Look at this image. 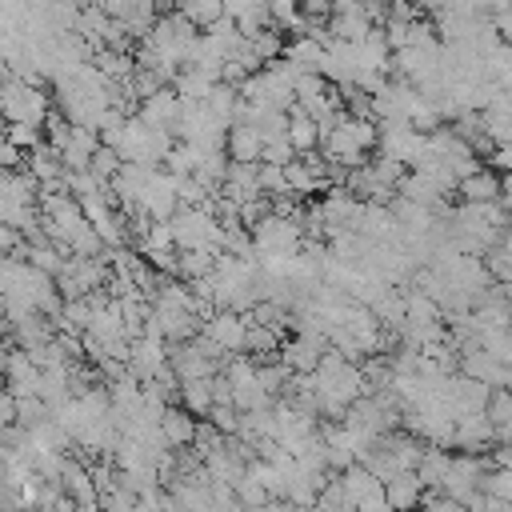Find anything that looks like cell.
I'll list each match as a JSON object with an SVG mask.
<instances>
[{"label": "cell", "mask_w": 512, "mask_h": 512, "mask_svg": "<svg viewBox=\"0 0 512 512\" xmlns=\"http://www.w3.org/2000/svg\"><path fill=\"white\" fill-rule=\"evenodd\" d=\"M172 144H176V136H172L168 128L148 124L140 112L124 116V124H120V128H116V136H112V148H116L124 160L152 164V168H160V164H164V156H168V148H172Z\"/></svg>", "instance_id": "6da1fadb"}, {"label": "cell", "mask_w": 512, "mask_h": 512, "mask_svg": "<svg viewBox=\"0 0 512 512\" xmlns=\"http://www.w3.org/2000/svg\"><path fill=\"white\" fill-rule=\"evenodd\" d=\"M376 140H380V124L372 116H348L344 112L340 124L320 140V152L328 160L344 164V168H356V164L368 160V152L376 148Z\"/></svg>", "instance_id": "7a4b0ae2"}, {"label": "cell", "mask_w": 512, "mask_h": 512, "mask_svg": "<svg viewBox=\"0 0 512 512\" xmlns=\"http://www.w3.org/2000/svg\"><path fill=\"white\" fill-rule=\"evenodd\" d=\"M252 240H256V256H296L308 236H304L300 216L264 212V216L252 224Z\"/></svg>", "instance_id": "3957f363"}, {"label": "cell", "mask_w": 512, "mask_h": 512, "mask_svg": "<svg viewBox=\"0 0 512 512\" xmlns=\"http://www.w3.org/2000/svg\"><path fill=\"white\" fill-rule=\"evenodd\" d=\"M52 112V96L40 84H28L20 76H8L0 84V116L8 120H28V124H44Z\"/></svg>", "instance_id": "277c9868"}, {"label": "cell", "mask_w": 512, "mask_h": 512, "mask_svg": "<svg viewBox=\"0 0 512 512\" xmlns=\"http://www.w3.org/2000/svg\"><path fill=\"white\" fill-rule=\"evenodd\" d=\"M224 224L208 204H180L172 216V240L176 248H200V244H220Z\"/></svg>", "instance_id": "5b68a950"}, {"label": "cell", "mask_w": 512, "mask_h": 512, "mask_svg": "<svg viewBox=\"0 0 512 512\" xmlns=\"http://www.w3.org/2000/svg\"><path fill=\"white\" fill-rule=\"evenodd\" d=\"M376 124H380L376 152H388L392 160H400V164H408V168L424 156V140H428V132H420V128L408 124V120H376Z\"/></svg>", "instance_id": "8992f818"}, {"label": "cell", "mask_w": 512, "mask_h": 512, "mask_svg": "<svg viewBox=\"0 0 512 512\" xmlns=\"http://www.w3.org/2000/svg\"><path fill=\"white\" fill-rule=\"evenodd\" d=\"M180 208V176H172L168 168H156L148 176V184L140 188V200H136V212L152 216V220H172Z\"/></svg>", "instance_id": "52a82bcc"}, {"label": "cell", "mask_w": 512, "mask_h": 512, "mask_svg": "<svg viewBox=\"0 0 512 512\" xmlns=\"http://www.w3.org/2000/svg\"><path fill=\"white\" fill-rule=\"evenodd\" d=\"M324 348H328V336L308 332V328H296V336H284V340H280V352H276V356H280L292 372H316Z\"/></svg>", "instance_id": "ba28073f"}, {"label": "cell", "mask_w": 512, "mask_h": 512, "mask_svg": "<svg viewBox=\"0 0 512 512\" xmlns=\"http://www.w3.org/2000/svg\"><path fill=\"white\" fill-rule=\"evenodd\" d=\"M492 444H496V424H492L488 408H476V412L456 416L452 448H460V452H488Z\"/></svg>", "instance_id": "9c48e42d"}, {"label": "cell", "mask_w": 512, "mask_h": 512, "mask_svg": "<svg viewBox=\"0 0 512 512\" xmlns=\"http://www.w3.org/2000/svg\"><path fill=\"white\" fill-rule=\"evenodd\" d=\"M204 336H212L224 352H244V332H248V316L244 312H236V308H216L208 320H204V328H200Z\"/></svg>", "instance_id": "30bf717a"}, {"label": "cell", "mask_w": 512, "mask_h": 512, "mask_svg": "<svg viewBox=\"0 0 512 512\" xmlns=\"http://www.w3.org/2000/svg\"><path fill=\"white\" fill-rule=\"evenodd\" d=\"M128 368L140 376V380H152L168 368V340H156V336H132L128 344Z\"/></svg>", "instance_id": "8fae6325"}, {"label": "cell", "mask_w": 512, "mask_h": 512, "mask_svg": "<svg viewBox=\"0 0 512 512\" xmlns=\"http://www.w3.org/2000/svg\"><path fill=\"white\" fill-rule=\"evenodd\" d=\"M180 104H184V100H180V92H176L172 84H164L160 92H152V96H144L136 112H140V116H144L148 124H156V128H168V132L176 136V120H180Z\"/></svg>", "instance_id": "7c38bea8"}, {"label": "cell", "mask_w": 512, "mask_h": 512, "mask_svg": "<svg viewBox=\"0 0 512 512\" xmlns=\"http://www.w3.org/2000/svg\"><path fill=\"white\" fill-rule=\"evenodd\" d=\"M60 484H64V492L72 496V504H80V508H96L100 504V488H96V480H92V468L88 464H80V460H64V468H60Z\"/></svg>", "instance_id": "4fadbf2b"}, {"label": "cell", "mask_w": 512, "mask_h": 512, "mask_svg": "<svg viewBox=\"0 0 512 512\" xmlns=\"http://www.w3.org/2000/svg\"><path fill=\"white\" fill-rule=\"evenodd\" d=\"M196 424H200V416H192L180 400H176V404H168V408H164V416H160V432H164L168 448H188V444L196 440Z\"/></svg>", "instance_id": "5bb4252c"}, {"label": "cell", "mask_w": 512, "mask_h": 512, "mask_svg": "<svg viewBox=\"0 0 512 512\" xmlns=\"http://www.w3.org/2000/svg\"><path fill=\"white\" fill-rule=\"evenodd\" d=\"M96 148H100V132L88 128V124H72V132L60 148V160H64V168H88Z\"/></svg>", "instance_id": "9a60e30c"}, {"label": "cell", "mask_w": 512, "mask_h": 512, "mask_svg": "<svg viewBox=\"0 0 512 512\" xmlns=\"http://www.w3.org/2000/svg\"><path fill=\"white\" fill-rule=\"evenodd\" d=\"M456 192H460V200H468V204H480V200H500V172L488 164H480L476 172H468V176H460V184H456Z\"/></svg>", "instance_id": "2e32d148"}, {"label": "cell", "mask_w": 512, "mask_h": 512, "mask_svg": "<svg viewBox=\"0 0 512 512\" xmlns=\"http://www.w3.org/2000/svg\"><path fill=\"white\" fill-rule=\"evenodd\" d=\"M376 24H372V16L364 12V8H336L332 16H328V32L332 36H340V40H364L368 32H372Z\"/></svg>", "instance_id": "e0dca14e"}, {"label": "cell", "mask_w": 512, "mask_h": 512, "mask_svg": "<svg viewBox=\"0 0 512 512\" xmlns=\"http://www.w3.org/2000/svg\"><path fill=\"white\" fill-rule=\"evenodd\" d=\"M384 492H388V508H416L420 492H424V480L416 476V468H404V472L384 480Z\"/></svg>", "instance_id": "ac0fdd59"}, {"label": "cell", "mask_w": 512, "mask_h": 512, "mask_svg": "<svg viewBox=\"0 0 512 512\" xmlns=\"http://www.w3.org/2000/svg\"><path fill=\"white\" fill-rule=\"evenodd\" d=\"M484 128L492 136V144H512V96L500 88L492 96V104L484 108Z\"/></svg>", "instance_id": "d6986e66"}, {"label": "cell", "mask_w": 512, "mask_h": 512, "mask_svg": "<svg viewBox=\"0 0 512 512\" xmlns=\"http://www.w3.org/2000/svg\"><path fill=\"white\" fill-rule=\"evenodd\" d=\"M288 140H292L296 152H316V148H320V128H316V120L304 112L300 100L288 108Z\"/></svg>", "instance_id": "ffe728a7"}, {"label": "cell", "mask_w": 512, "mask_h": 512, "mask_svg": "<svg viewBox=\"0 0 512 512\" xmlns=\"http://www.w3.org/2000/svg\"><path fill=\"white\" fill-rule=\"evenodd\" d=\"M228 156L232 160H244V164H260V152H264V140L252 124H232L228 128Z\"/></svg>", "instance_id": "44dd1931"}, {"label": "cell", "mask_w": 512, "mask_h": 512, "mask_svg": "<svg viewBox=\"0 0 512 512\" xmlns=\"http://www.w3.org/2000/svg\"><path fill=\"white\" fill-rule=\"evenodd\" d=\"M216 256H220V244L180 248V260H176V276H180V280H196V276H208V272L216 268Z\"/></svg>", "instance_id": "7402d4cb"}, {"label": "cell", "mask_w": 512, "mask_h": 512, "mask_svg": "<svg viewBox=\"0 0 512 512\" xmlns=\"http://www.w3.org/2000/svg\"><path fill=\"white\" fill-rule=\"evenodd\" d=\"M172 88L180 92V100H208V92L216 88V76L204 72V68H188V64H184V68L176 72Z\"/></svg>", "instance_id": "603a6c76"}, {"label": "cell", "mask_w": 512, "mask_h": 512, "mask_svg": "<svg viewBox=\"0 0 512 512\" xmlns=\"http://www.w3.org/2000/svg\"><path fill=\"white\" fill-rule=\"evenodd\" d=\"M280 332L276 328H268V324H260V320H248V332H244V352L252 356V360H264V356H272V352H280Z\"/></svg>", "instance_id": "cb8c5ba5"}, {"label": "cell", "mask_w": 512, "mask_h": 512, "mask_svg": "<svg viewBox=\"0 0 512 512\" xmlns=\"http://www.w3.org/2000/svg\"><path fill=\"white\" fill-rule=\"evenodd\" d=\"M180 404L192 412V416H208L212 412V380L208 376H192V380H180Z\"/></svg>", "instance_id": "d4e9b609"}, {"label": "cell", "mask_w": 512, "mask_h": 512, "mask_svg": "<svg viewBox=\"0 0 512 512\" xmlns=\"http://www.w3.org/2000/svg\"><path fill=\"white\" fill-rule=\"evenodd\" d=\"M200 156H204V148H196V144H188V140H176V144L168 148V156H164V168H168L172 176H192V172L200 168Z\"/></svg>", "instance_id": "484cf974"}, {"label": "cell", "mask_w": 512, "mask_h": 512, "mask_svg": "<svg viewBox=\"0 0 512 512\" xmlns=\"http://www.w3.org/2000/svg\"><path fill=\"white\" fill-rule=\"evenodd\" d=\"M236 496H240V508H260V504H276L272 500V492L264 488V480L252 472V468H244V476L236 480Z\"/></svg>", "instance_id": "4316f807"}, {"label": "cell", "mask_w": 512, "mask_h": 512, "mask_svg": "<svg viewBox=\"0 0 512 512\" xmlns=\"http://www.w3.org/2000/svg\"><path fill=\"white\" fill-rule=\"evenodd\" d=\"M176 8H180L196 28H208L212 20L224 16V0H176Z\"/></svg>", "instance_id": "83f0119b"}, {"label": "cell", "mask_w": 512, "mask_h": 512, "mask_svg": "<svg viewBox=\"0 0 512 512\" xmlns=\"http://www.w3.org/2000/svg\"><path fill=\"white\" fill-rule=\"evenodd\" d=\"M44 124H28V120H8L4 124V136L20 148V152H32L36 144H44V132H40Z\"/></svg>", "instance_id": "f1b7e54d"}, {"label": "cell", "mask_w": 512, "mask_h": 512, "mask_svg": "<svg viewBox=\"0 0 512 512\" xmlns=\"http://www.w3.org/2000/svg\"><path fill=\"white\" fill-rule=\"evenodd\" d=\"M484 64H488V76L500 84V88H508L512 84V44H496L488 56H484Z\"/></svg>", "instance_id": "f546056e"}, {"label": "cell", "mask_w": 512, "mask_h": 512, "mask_svg": "<svg viewBox=\"0 0 512 512\" xmlns=\"http://www.w3.org/2000/svg\"><path fill=\"white\" fill-rule=\"evenodd\" d=\"M120 164H124V156H120L112 144H104V140H100V148H96V152H92V160H88V168H92V172H96L104 184H108V180L120 172Z\"/></svg>", "instance_id": "4dcf8cb0"}, {"label": "cell", "mask_w": 512, "mask_h": 512, "mask_svg": "<svg viewBox=\"0 0 512 512\" xmlns=\"http://www.w3.org/2000/svg\"><path fill=\"white\" fill-rule=\"evenodd\" d=\"M52 408H48V400L44 396H16V424L20 428H32L36 420H44Z\"/></svg>", "instance_id": "1f68e13d"}, {"label": "cell", "mask_w": 512, "mask_h": 512, "mask_svg": "<svg viewBox=\"0 0 512 512\" xmlns=\"http://www.w3.org/2000/svg\"><path fill=\"white\" fill-rule=\"evenodd\" d=\"M260 188H264V196H280V192H288V172H284V164H268V160H260Z\"/></svg>", "instance_id": "d6a6232c"}, {"label": "cell", "mask_w": 512, "mask_h": 512, "mask_svg": "<svg viewBox=\"0 0 512 512\" xmlns=\"http://www.w3.org/2000/svg\"><path fill=\"white\" fill-rule=\"evenodd\" d=\"M480 488H484V492H492V496H504V500H512V468H500V464H492V468L480 476Z\"/></svg>", "instance_id": "836d02e7"}, {"label": "cell", "mask_w": 512, "mask_h": 512, "mask_svg": "<svg viewBox=\"0 0 512 512\" xmlns=\"http://www.w3.org/2000/svg\"><path fill=\"white\" fill-rule=\"evenodd\" d=\"M168 80H164V72H156V68H140L136 64V72H132V92H136V100H144V96H152V92H160Z\"/></svg>", "instance_id": "e575fe53"}, {"label": "cell", "mask_w": 512, "mask_h": 512, "mask_svg": "<svg viewBox=\"0 0 512 512\" xmlns=\"http://www.w3.org/2000/svg\"><path fill=\"white\" fill-rule=\"evenodd\" d=\"M212 184H204L200 176H180V204H208L212 200Z\"/></svg>", "instance_id": "d590c367"}, {"label": "cell", "mask_w": 512, "mask_h": 512, "mask_svg": "<svg viewBox=\"0 0 512 512\" xmlns=\"http://www.w3.org/2000/svg\"><path fill=\"white\" fill-rule=\"evenodd\" d=\"M300 152L292 148V140L288 136H276V140H264V152H260V160H268V164H288V160H296Z\"/></svg>", "instance_id": "8d00e7d4"}, {"label": "cell", "mask_w": 512, "mask_h": 512, "mask_svg": "<svg viewBox=\"0 0 512 512\" xmlns=\"http://www.w3.org/2000/svg\"><path fill=\"white\" fill-rule=\"evenodd\" d=\"M356 508H360V512H384V508H388V492H384V484H376L368 496H360Z\"/></svg>", "instance_id": "74e56055"}, {"label": "cell", "mask_w": 512, "mask_h": 512, "mask_svg": "<svg viewBox=\"0 0 512 512\" xmlns=\"http://www.w3.org/2000/svg\"><path fill=\"white\" fill-rule=\"evenodd\" d=\"M488 164H492L496 172H512V144H492Z\"/></svg>", "instance_id": "f35d334b"}, {"label": "cell", "mask_w": 512, "mask_h": 512, "mask_svg": "<svg viewBox=\"0 0 512 512\" xmlns=\"http://www.w3.org/2000/svg\"><path fill=\"white\" fill-rule=\"evenodd\" d=\"M20 240H24V232L0 220V256H8V252H16V244H20Z\"/></svg>", "instance_id": "ab89813d"}, {"label": "cell", "mask_w": 512, "mask_h": 512, "mask_svg": "<svg viewBox=\"0 0 512 512\" xmlns=\"http://www.w3.org/2000/svg\"><path fill=\"white\" fill-rule=\"evenodd\" d=\"M260 4H268V0H224V12L240 20L244 12H252V8H260Z\"/></svg>", "instance_id": "60d3db41"}, {"label": "cell", "mask_w": 512, "mask_h": 512, "mask_svg": "<svg viewBox=\"0 0 512 512\" xmlns=\"http://www.w3.org/2000/svg\"><path fill=\"white\" fill-rule=\"evenodd\" d=\"M492 24H496V32H500V40H504V44H512V12H500V16L492 20Z\"/></svg>", "instance_id": "b9f144b4"}, {"label": "cell", "mask_w": 512, "mask_h": 512, "mask_svg": "<svg viewBox=\"0 0 512 512\" xmlns=\"http://www.w3.org/2000/svg\"><path fill=\"white\" fill-rule=\"evenodd\" d=\"M156 4H160V8H176V0H156Z\"/></svg>", "instance_id": "7bdbcfd3"}, {"label": "cell", "mask_w": 512, "mask_h": 512, "mask_svg": "<svg viewBox=\"0 0 512 512\" xmlns=\"http://www.w3.org/2000/svg\"><path fill=\"white\" fill-rule=\"evenodd\" d=\"M4 328H8V324H4V312H0V336H4Z\"/></svg>", "instance_id": "ee69618b"}, {"label": "cell", "mask_w": 512, "mask_h": 512, "mask_svg": "<svg viewBox=\"0 0 512 512\" xmlns=\"http://www.w3.org/2000/svg\"><path fill=\"white\" fill-rule=\"evenodd\" d=\"M504 92H508V96H512V84H508V88H504Z\"/></svg>", "instance_id": "f6af8a7d"}, {"label": "cell", "mask_w": 512, "mask_h": 512, "mask_svg": "<svg viewBox=\"0 0 512 512\" xmlns=\"http://www.w3.org/2000/svg\"><path fill=\"white\" fill-rule=\"evenodd\" d=\"M0 120H4V116H0Z\"/></svg>", "instance_id": "bcb514c9"}]
</instances>
